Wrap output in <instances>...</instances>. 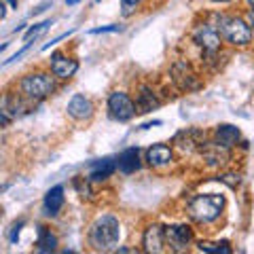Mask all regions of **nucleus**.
<instances>
[{"label":"nucleus","instance_id":"f257e3e1","mask_svg":"<svg viewBox=\"0 0 254 254\" xmlns=\"http://www.w3.org/2000/svg\"><path fill=\"white\" fill-rule=\"evenodd\" d=\"M121 237V225L113 214H104L89 229V244L95 252H113L119 246Z\"/></svg>","mask_w":254,"mask_h":254},{"label":"nucleus","instance_id":"f03ea898","mask_svg":"<svg viewBox=\"0 0 254 254\" xmlns=\"http://www.w3.org/2000/svg\"><path fill=\"white\" fill-rule=\"evenodd\" d=\"M222 210H225V197L210 193V195H197L189 203V214L190 218L197 222H212L216 220Z\"/></svg>","mask_w":254,"mask_h":254},{"label":"nucleus","instance_id":"7ed1b4c3","mask_svg":"<svg viewBox=\"0 0 254 254\" xmlns=\"http://www.w3.org/2000/svg\"><path fill=\"white\" fill-rule=\"evenodd\" d=\"M218 32L220 36L229 41L231 45L237 47H246L252 43V30H250V23L244 21L240 17H227V15H220L218 17Z\"/></svg>","mask_w":254,"mask_h":254},{"label":"nucleus","instance_id":"20e7f679","mask_svg":"<svg viewBox=\"0 0 254 254\" xmlns=\"http://www.w3.org/2000/svg\"><path fill=\"white\" fill-rule=\"evenodd\" d=\"M55 91V83L51 74H45V72H34V74H28L23 76L21 81V93L26 95L28 100H45Z\"/></svg>","mask_w":254,"mask_h":254},{"label":"nucleus","instance_id":"39448f33","mask_svg":"<svg viewBox=\"0 0 254 254\" xmlns=\"http://www.w3.org/2000/svg\"><path fill=\"white\" fill-rule=\"evenodd\" d=\"M108 110H110V117L117 119V121H129L133 119V115L138 113L136 104L131 102V98L123 91H113L108 98Z\"/></svg>","mask_w":254,"mask_h":254},{"label":"nucleus","instance_id":"423d86ee","mask_svg":"<svg viewBox=\"0 0 254 254\" xmlns=\"http://www.w3.org/2000/svg\"><path fill=\"white\" fill-rule=\"evenodd\" d=\"M172 78L174 83L178 85V89L182 91H195L201 87V81L199 76H197V72L193 68H190V64L187 62H176L172 66Z\"/></svg>","mask_w":254,"mask_h":254},{"label":"nucleus","instance_id":"0eeeda50","mask_svg":"<svg viewBox=\"0 0 254 254\" xmlns=\"http://www.w3.org/2000/svg\"><path fill=\"white\" fill-rule=\"evenodd\" d=\"M193 41L203 47V51H218L220 49V43H222V36L216 26H210V23H201L193 30Z\"/></svg>","mask_w":254,"mask_h":254},{"label":"nucleus","instance_id":"6e6552de","mask_svg":"<svg viewBox=\"0 0 254 254\" xmlns=\"http://www.w3.org/2000/svg\"><path fill=\"white\" fill-rule=\"evenodd\" d=\"M165 233V242L170 244L172 250L176 252H182L187 250V246L190 244V240H193V231L187 227V225H174V227H165L163 229Z\"/></svg>","mask_w":254,"mask_h":254},{"label":"nucleus","instance_id":"1a4fd4ad","mask_svg":"<svg viewBox=\"0 0 254 254\" xmlns=\"http://www.w3.org/2000/svg\"><path fill=\"white\" fill-rule=\"evenodd\" d=\"M76 70H78V62L76 60L66 58V55H62V53H53L51 55V72L58 78H64V81H66V78L76 74Z\"/></svg>","mask_w":254,"mask_h":254},{"label":"nucleus","instance_id":"9d476101","mask_svg":"<svg viewBox=\"0 0 254 254\" xmlns=\"http://www.w3.org/2000/svg\"><path fill=\"white\" fill-rule=\"evenodd\" d=\"M142 246H144V252H148V254L163 252V246H165V233H163V229L159 227V225H150L146 231H144V237H142Z\"/></svg>","mask_w":254,"mask_h":254},{"label":"nucleus","instance_id":"9b49d317","mask_svg":"<svg viewBox=\"0 0 254 254\" xmlns=\"http://www.w3.org/2000/svg\"><path fill=\"white\" fill-rule=\"evenodd\" d=\"M66 110H68V115L72 117V119L85 121V119H89V117L93 115V104H91L89 98H85V95L76 93V95H72V98H70Z\"/></svg>","mask_w":254,"mask_h":254},{"label":"nucleus","instance_id":"f8f14e48","mask_svg":"<svg viewBox=\"0 0 254 254\" xmlns=\"http://www.w3.org/2000/svg\"><path fill=\"white\" fill-rule=\"evenodd\" d=\"M203 144H205V136L199 129H187L176 136V146L182 153H193L195 148H201Z\"/></svg>","mask_w":254,"mask_h":254},{"label":"nucleus","instance_id":"ddd939ff","mask_svg":"<svg viewBox=\"0 0 254 254\" xmlns=\"http://www.w3.org/2000/svg\"><path fill=\"white\" fill-rule=\"evenodd\" d=\"M201 157L203 161L212 165V168H216V165H225L229 161V148L218 144V142H212V144H203L201 148Z\"/></svg>","mask_w":254,"mask_h":254},{"label":"nucleus","instance_id":"4468645a","mask_svg":"<svg viewBox=\"0 0 254 254\" xmlns=\"http://www.w3.org/2000/svg\"><path fill=\"white\" fill-rule=\"evenodd\" d=\"M172 159H174L172 148L165 144H153L146 150V161L153 165V168H163V165L172 163Z\"/></svg>","mask_w":254,"mask_h":254},{"label":"nucleus","instance_id":"2eb2a0df","mask_svg":"<svg viewBox=\"0 0 254 254\" xmlns=\"http://www.w3.org/2000/svg\"><path fill=\"white\" fill-rule=\"evenodd\" d=\"M240 138H242L240 129H237L235 125H229V123L218 125L216 131H214V142H218V144L227 146V148H233L237 142H240Z\"/></svg>","mask_w":254,"mask_h":254},{"label":"nucleus","instance_id":"dca6fc26","mask_svg":"<svg viewBox=\"0 0 254 254\" xmlns=\"http://www.w3.org/2000/svg\"><path fill=\"white\" fill-rule=\"evenodd\" d=\"M119 170H121L123 174H133V172H138L142 168V163H140V150L138 148H125L121 155H119Z\"/></svg>","mask_w":254,"mask_h":254},{"label":"nucleus","instance_id":"f3484780","mask_svg":"<svg viewBox=\"0 0 254 254\" xmlns=\"http://www.w3.org/2000/svg\"><path fill=\"white\" fill-rule=\"evenodd\" d=\"M117 168L119 165L113 161V159H100V161H93L89 165V180H93V182L106 180L108 176H113Z\"/></svg>","mask_w":254,"mask_h":254},{"label":"nucleus","instance_id":"a211bd4d","mask_svg":"<svg viewBox=\"0 0 254 254\" xmlns=\"http://www.w3.org/2000/svg\"><path fill=\"white\" fill-rule=\"evenodd\" d=\"M64 205V187H53L47 190L45 195V214H49V216H55Z\"/></svg>","mask_w":254,"mask_h":254},{"label":"nucleus","instance_id":"6ab92c4d","mask_svg":"<svg viewBox=\"0 0 254 254\" xmlns=\"http://www.w3.org/2000/svg\"><path fill=\"white\" fill-rule=\"evenodd\" d=\"M159 104H161V102H159V100L155 98L153 89H150V87H142L140 93H138V100H136V108H138V113L146 115V113H150V110H155Z\"/></svg>","mask_w":254,"mask_h":254},{"label":"nucleus","instance_id":"aec40b11","mask_svg":"<svg viewBox=\"0 0 254 254\" xmlns=\"http://www.w3.org/2000/svg\"><path fill=\"white\" fill-rule=\"evenodd\" d=\"M55 246H58V237H55L47 227H38L36 250H38V252H53Z\"/></svg>","mask_w":254,"mask_h":254},{"label":"nucleus","instance_id":"412c9836","mask_svg":"<svg viewBox=\"0 0 254 254\" xmlns=\"http://www.w3.org/2000/svg\"><path fill=\"white\" fill-rule=\"evenodd\" d=\"M199 250H201V252H212V254H231V248H229L227 242H220V244L201 242V244H199Z\"/></svg>","mask_w":254,"mask_h":254},{"label":"nucleus","instance_id":"4be33fe9","mask_svg":"<svg viewBox=\"0 0 254 254\" xmlns=\"http://www.w3.org/2000/svg\"><path fill=\"white\" fill-rule=\"evenodd\" d=\"M49 26H53V21L51 19H45V21H41V23H36V26H32L28 32H26V36H23V41H32V38H36V36H41L43 32L49 28Z\"/></svg>","mask_w":254,"mask_h":254},{"label":"nucleus","instance_id":"5701e85b","mask_svg":"<svg viewBox=\"0 0 254 254\" xmlns=\"http://www.w3.org/2000/svg\"><path fill=\"white\" fill-rule=\"evenodd\" d=\"M138 4H140V0H121V13H123V17H129V15L136 11Z\"/></svg>","mask_w":254,"mask_h":254},{"label":"nucleus","instance_id":"b1692460","mask_svg":"<svg viewBox=\"0 0 254 254\" xmlns=\"http://www.w3.org/2000/svg\"><path fill=\"white\" fill-rule=\"evenodd\" d=\"M218 180L225 182V185L231 189H237V185H240V176H237V174H220Z\"/></svg>","mask_w":254,"mask_h":254},{"label":"nucleus","instance_id":"393cba45","mask_svg":"<svg viewBox=\"0 0 254 254\" xmlns=\"http://www.w3.org/2000/svg\"><path fill=\"white\" fill-rule=\"evenodd\" d=\"M74 187L78 189V193H81V197H91L89 185H87V180H85V178H76V180H74Z\"/></svg>","mask_w":254,"mask_h":254},{"label":"nucleus","instance_id":"a878e982","mask_svg":"<svg viewBox=\"0 0 254 254\" xmlns=\"http://www.w3.org/2000/svg\"><path fill=\"white\" fill-rule=\"evenodd\" d=\"M30 47H32V41H28V43H26V47H23V49H19L17 53H15V55H13V58H9V60H6V62L2 64V66H9V64H13V62H17V60H21V58H23V55H26V53L30 51Z\"/></svg>","mask_w":254,"mask_h":254},{"label":"nucleus","instance_id":"bb28decb","mask_svg":"<svg viewBox=\"0 0 254 254\" xmlns=\"http://www.w3.org/2000/svg\"><path fill=\"white\" fill-rule=\"evenodd\" d=\"M26 225V220H19V222H15V225L11 227V235H9V240H11V244H17V240H19V231H21V227Z\"/></svg>","mask_w":254,"mask_h":254},{"label":"nucleus","instance_id":"cd10ccee","mask_svg":"<svg viewBox=\"0 0 254 254\" xmlns=\"http://www.w3.org/2000/svg\"><path fill=\"white\" fill-rule=\"evenodd\" d=\"M121 26H102V28H93L89 30V34H106V32H121Z\"/></svg>","mask_w":254,"mask_h":254},{"label":"nucleus","instance_id":"c85d7f7f","mask_svg":"<svg viewBox=\"0 0 254 254\" xmlns=\"http://www.w3.org/2000/svg\"><path fill=\"white\" fill-rule=\"evenodd\" d=\"M49 6H53V0H45V2H41L38 6H34V9H32V17H36V15H41V13H45L47 9H49Z\"/></svg>","mask_w":254,"mask_h":254},{"label":"nucleus","instance_id":"c756f323","mask_svg":"<svg viewBox=\"0 0 254 254\" xmlns=\"http://www.w3.org/2000/svg\"><path fill=\"white\" fill-rule=\"evenodd\" d=\"M153 125H161V121H159V119H157V121H150V123H144V125H142V129H148V127H153Z\"/></svg>","mask_w":254,"mask_h":254},{"label":"nucleus","instance_id":"7c9ffc66","mask_svg":"<svg viewBox=\"0 0 254 254\" xmlns=\"http://www.w3.org/2000/svg\"><path fill=\"white\" fill-rule=\"evenodd\" d=\"M248 19H250V23L254 26V9H250V13H248Z\"/></svg>","mask_w":254,"mask_h":254},{"label":"nucleus","instance_id":"2f4dec72","mask_svg":"<svg viewBox=\"0 0 254 254\" xmlns=\"http://www.w3.org/2000/svg\"><path fill=\"white\" fill-rule=\"evenodd\" d=\"M9 4L13 6V9H17V0H9Z\"/></svg>","mask_w":254,"mask_h":254},{"label":"nucleus","instance_id":"473e14b6","mask_svg":"<svg viewBox=\"0 0 254 254\" xmlns=\"http://www.w3.org/2000/svg\"><path fill=\"white\" fill-rule=\"evenodd\" d=\"M76 2H81V0H66V4H76Z\"/></svg>","mask_w":254,"mask_h":254},{"label":"nucleus","instance_id":"72a5a7b5","mask_svg":"<svg viewBox=\"0 0 254 254\" xmlns=\"http://www.w3.org/2000/svg\"><path fill=\"white\" fill-rule=\"evenodd\" d=\"M248 4H250V9H254V0H248Z\"/></svg>","mask_w":254,"mask_h":254},{"label":"nucleus","instance_id":"f704fd0d","mask_svg":"<svg viewBox=\"0 0 254 254\" xmlns=\"http://www.w3.org/2000/svg\"><path fill=\"white\" fill-rule=\"evenodd\" d=\"M214 2H229V0H214Z\"/></svg>","mask_w":254,"mask_h":254},{"label":"nucleus","instance_id":"c9c22d12","mask_svg":"<svg viewBox=\"0 0 254 254\" xmlns=\"http://www.w3.org/2000/svg\"><path fill=\"white\" fill-rule=\"evenodd\" d=\"M95 2H100V0H95Z\"/></svg>","mask_w":254,"mask_h":254}]
</instances>
